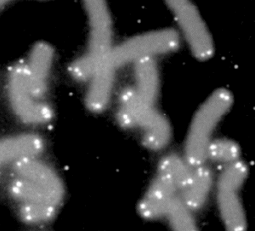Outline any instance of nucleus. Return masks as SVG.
<instances>
[{"mask_svg":"<svg viewBox=\"0 0 255 231\" xmlns=\"http://www.w3.org/2000/svg\"><path fill=\"white\" fill-rule=\"evenodd\" d=\"M232 104V95L229 90L219 89L212 93L197 109L186 137L184 157L192 168L206 163L214 133Z\"/></svg>","mask_w":255,"mask_h":231,"instance_id":"obj_3","label":"nucleus"},{"mask_svg":"<svg viewBox=\"0 0 255 231\" xmlns=\"http://www.w3.org/2000/svg\"><path fill=\"white\" fill-rule=\"evenodd\" d=\"M248 176V168L238 160L227 165L218 180V207L226 228L232 231H242L247 226L241 191Z\"/></svg>","mask_w":255,"mask_h":231,"instance_id":"obj_5","label":"nucleus"},{"mask_svg":"<svg viewBox=\"0 0 255 231\" xmlns=\"http://www.w3.org/2000/svg\"><path fill=\"white\" fill-rule=\"evenodd\" d=\"M14 171L17 177L26 179L50 194L61 202L64 188L55 171L35 157L20 159L14 163Z\"/></svg>","mask_w":255,"mask_h":231,"instance_id":"obj_9","label":"nucleus"},{"mask_svg":"<svg viewBox=\"0 0 255 231\" xmlns=\"http://www.w3.org/2000/svg\"><path fill=\"white\" fill-rule=\"evenodd\" d=\"M118 120L125 128L139 130L143 143L151 150H162L170 141L171 128L168 120L155 106L141 99L133 87L120 94Z\"/></svg>","mask_w":255,"mask_h":231,"instance_id":"obj_2","label":"nucleus"},{"mask_svg":"<svg viewBox=\"0 0 255 231\" xmlns=\"http://www.w3.org/2000/svg\"><path fill=\"white\" fill-rule=\"evenodd\" d=\"M8 3V2L7 1H2V0H0V9H2V8H3L4 6L6 5Z\"/></svg>","mask_w":255,"mask_h":231,"instance_id":"obj_19","label":"nucleus"},{"mask_svg":"<svg viewBox=\"0 0 255 231\" xmlns=\"http://www.w3.org/2000/svg\"><path fill=\"white\" fill-rule=\"evenodd\" d=\"M212 184L211 171L205 164L192 168L188 181L180 191V198L191 211H197L205 204Z\"/></svg>","mask_w":255,"mask_h":231,"instance_id":"obj_12","label":"nucleus"},{"mask_svg":"<svg viewBox=\"0 0 255 231\" xmlns=\"http://www.w3.org/2000/svg\"><path fill=\"white\" fill-rule=\"evenodd\" d=\"M180 185L174 179L157 171V176L139 202V214L146 220L165 216L169 206L180 196Z\"/></svg>","mask_w":255,"mask_h":231,"instance_id":"obj_8","label":"nucleus"},{"mask_svg":"<svg viewBox=\"0 0 255 231\" xmlns=\"http://www.w3.org/2000/svg\"><path fill=\"white\" fill-rule=\"evenodd\" d=\"M180 42V35L173 29H161L137 35L113 46L105 62L117 72L129 64L173 52L179 47Z\"/></svg>","mask_w":255,"mask_h":231,"instance_id":"obj_4","label":"nucleus"},{"mask_svg":"<svg viewBox=\"0 0 255 231\" xmlns=\"http://www.w3.org/2000/svg\"><path fill=\"white\" fill-rule=\"evenodd\" d=\"M44 140L35 134L9 137L0 140V168L20 159L35 157L43 151Z\"/></svg>","mask_w":255,"mask_h":231,"instance_id":"obj_11","label":"nucleus"},{"mask_svg":"<svg viewBox=\"0 0 255 231\" xmlns=\"http://www.w3.org/2000/svg\"><path fill=\"white\" fill-rule=\"evenodd\" d=\"M54 61V49L49 43H36L26 64L30 88L35 97L42 99L48 88V81Z\"/></svg>","mask_w":255,"mask_h":231,"instance_id":"obj_10","label":"nucleus"},{"mask_svg":"<svg viewBox=\"0 0 255 231\" xmlns=\"http://www.w3.org/2000/svg\"><path fill=\"white\" fill-rule=\"evenodd\" d=\"M9 192L20 203H42L56 207L61 203L43 188L20 177L10 183Z\"/></svg>","mask_w":255,"mask_h":231,"instance_id":"obj_15","label":"nucleus"},{"mask_svg":"<svg viewBox=\"0 0 255 231\" xmlns=\"http://www.w3.org/2000/svg\"><path fill=\"white\" fill-rule=\"evenodd\" d=\"M192 212L178 196L169 206L165 216L169 225L175 231H195L197 226Z\"/></svg>","mask_w":255,"mask_h":231,"instance_id":"obj_16","label":"nucleus"},{"mask_svg":"<svg viewBox=\"0 0 255 231\" xmlns=\"http://www.w3.org/2000/svg\"><path fill=\"white\" fill-rule=\"evenodd\" d=\"M137 94L149 104L156 106L159 94V73L154 58H147L134 63Z\"/></svg>","mask_w":255,"mask_h":231,"instance_id":"obj_14","label":"nucleus"},{"mask_svg":"<svg viewBox=\"0 0 255 231\" xmlns=\"http://www.w3.org/2000/svg\"><path fill=\"white\" fill-rule=\"evenodd\" d=\"M195 57L207 61L215 53V44L205 21L193 3L186 0L167 2Z\"/></svg>","mask_w":255,"mask_h":231,"instance_id":"obj_7","label":"nucleus"},{"mask_svg":"<svg viewBox=\"0 0 255 231\" xmlns=\"http://www.w3.org/2000/svg\"><path fill=\"white\" fill-rule=\"evenodd\" d=\"M7 86L12 108L20 120L28 124L42 125L52 119L51 107L32 94L26 62L19 61L10 68Z\"/></svg>","mask_w":255,"mask_h":231,"instance_id":"obj_6","label":"nucleus"},{"mask_svg":"<svg viewBox=\"0 0 255 231\" xmlns=\"http://www.w3.org/2000/svg\"><path fill=\"white\" fill-rule=\"evenodd\" d=\"M240 156V149L235 142L226 139H214L209 145L207 158L219 164H232L237 162Z\"/></svg>","mask_w":255,"mask_h":231,"instance_id":"obj_17","label":"nucleus"},{"mask_svg":"<svg viewBox=\"0 0 255 231\" xmlns=\"http://www.w3.org/2000/svg\"><path fill=\"white\" fill-rule=\"evenodd\" d=\"M84 5L90 26L87 49L69 67L70 75L79 82L90 81L113 48V20L107 3L93 0Z\"/></svg>","mask_w":255,"mask_h":231,"instance_id":"obj_1","label":"nucleus"},{"mask_svg":"<svg viewBox=\"0 0 255 231\" xmlns=\"http://www.w3.org/2000/svg\"><path fill=\"white\" fill-rule=\"evenodd\" d=\"M57 211L56 206L42 203H20L21 220L29 224H41L52 220Z\"/></svg>","mask_w":255,"mask_h":231,"instance_id":"obj_18","label":"nucleus"},{"mask_svg":"<svg viewBox=\"0 0 255 231\" xmlns=\"http://www.w3.org/2000/svg\"><path fill=\"white\" fill-rule=\"evenodd\" d=\"M116 72L104 62L90 78L86 95L88 108L94 113L102 112L108 107L113 93Z\"/></svg>","mask_w":255,"mask_h":231,"instance_id":"obj_13","label":"nucleus"}]
</instances>
